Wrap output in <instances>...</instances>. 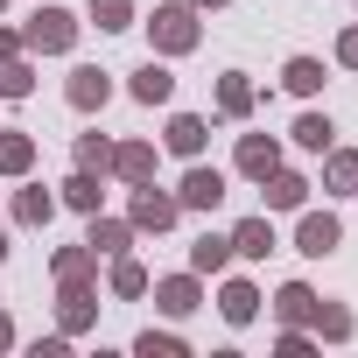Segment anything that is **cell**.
I'll return each mask as SVG.
<instances>
[{
    "label": "cell",
    "instance_id": "7c38bea8",
    "mask_svg": "<svg viewBox=\"0 0 358 358\" xmlns=\"http://www.w3.org/2000/svg\"><path fill=\"white\" fill-rule=\"evenodd\" d=\"M267 169H281V148H274L267 134H246V141H239V176H253V183H260Z\"/></svg>",
    "mask_w": 358,
    "mask_h": 358
},
{
    "label": "cell",
    "instance_id": "d4e9b609",
    "mask_svg": "<svg viewBox=\"0 0 358 358\" xmlns=\"http://www.w3.org/2000/svg\"><path fill=\"white\" fill-rule=\"evenodd\" d=\"M36 92V71L22 57H0V99H29Z\"/></svg>",
    "mask_w": 358,
    "mask_h": 358
},
{
    "label": "cell",
    "instance_id": "30bf717a",
    "mask_svg": "<svg viewBox=\"0 0 358 358\" xmlns=\"http://www.w3.org/2000/svg\"><path fill=\"white\" fill-rule=\"evenodd\" d=\"M204 141H211V127H204L197 113H176V120H169V155H190V162H197Z\"/></svg>",
    "mask_w": 358,
    "mask_h": 358
},
{
    "label": "cell",
    "instance_id": "f546056e",
    "mask_svg": "<svg viewBox=\"0 0 358 358\" xmlns=\"http://www.w3.org/2000/svg\"><path fill=\"white\" fill-rule=\"evenodd\" d=\"M64 204H71V211H99V176H92V169H78L71 183H64Z\"/></svg>",
    "mask_w": 358,
    "mask_h": 358
},
{
    "label": "cell",
    "instance_id": "3957f363",
    "mask_svg": "<svg viewBox=\"0 0 358 358\" xmlns=\"http://www.w3.org/2000/svg\"><path fill=\"white\" fill-rule=\"evenodd\" d=\"M337 239H344V225H337L330 211H302V225H295V253L323 260V253H337Z\"/></svg>",
    "mask_w": 358,
    "mask_h": 358
},
{
    "label": "cell",
    "instance_id": "4316f807",
    "mask_svg": "<svg viewBox=\"0 0 358 358\" xmlns=\"http://www.w3.org/2000/svg\"><path fill=\"white\" fill-rule=\"evenodd\" d=\"M78 169L106 176V169H113V141H106V134H78Z\"/></svg>",
    "mask_w": 358,
    "mask_h": 358
},
{
    "label": "cell",
    "instance_id": "1f68e13d",
    "mask_svg": "<svg viewBox=\"0 0 358 358\" xmlns=\"http://www.w3.org/2000/svg\"><path fill=\"white\" fill-rule=\"evenodd\" d=\"M337 64H351V71H358V29H344V36H337Z\"/></svg>",
    "mask_w": 358,
    "mask_h": 358
},
{
    "label": "cell",
    "instance_id": "4fadbf2b",
    "mask_svg": "<svg viewBox=\"0 0 358 358\" xmlns=\"http://www.w3.org/2000/svg\"><path fill=\"white\" fill-rule=\"evenodd\" d=\"M127 92H134V99H141V106H169V99H176V78H169V71H162V64H141V71H134V85H127Z\"/></svg>",
    "mask_w": 358,
    "mask_h": 358
},
{
    "label": "cell",
    "instance_id": "52a82bcc",
    "mask_svg": "<svg viewBox=\"0 0 358 358\" xmlns=\"http://www.w3.org/2000/svg\"><path fill=\"white\" fill-rule=\"evenodd\" d=\"M260 190H267V211H302V204H309V183H302V176H288V169H267Z\"/></svg>",
    "mask_w": 358,
    "mask_h": 358
},
{
    "label": "cell",
    "instance_id": "44dd1931",
    "mask_svg": "<svg viewBox=\"0 0 358 358\" xmlns=\"http://www.w3.org/2000/svg\"><path fill=\"white\" fill-rule=\"evenodd\" d=\"M281 85L309 99V92H323V64H316V57H288V71H281Z\"/></svg>",
    "mask_w": 358,
    "mask_h": 358
},
{
    "label": "cell",
    "instance_id": "603a6c76",
    "mask_svg": "<svg viewBox=\"0 0 358 358\" xmlns=\"http://www.w3.org/2000/svg\"><path fill=\"white\" fill-rule=\"evenodd\" d=\"M92 260H99L92 246H71V253H57V281H64V288H85V281H92Z\"/></svg>",
    "mask_w": 358,
    "mask_h": 358
},
{
    "label": "cell",
    "instance_id": "ffe728a7",
    "mask_svg": "<svg viewBox=\"0 0 358 358\" xmlns=\"http://www.w3.org/2000/svg\"><path fill=\"white\" fill-rule=\"evenodd\" d=\"M309 323H316V330H323L330 344H344V337H351V309H344V302H323V295H316V309H309Z\"/></svg>",
    "mask_w": 358,
    "mask_h": 358
},
{
    "label": "cell",
    "instance_id": "8d00e7d4",
    "mask_svg": "<svg viewBox=\"0 0 358 358\" xmlns=\"http://www.w3.org/2000/svg\"><path fill=\"white\" fill-rule=\"evenodd\" d=\"M0 253H8V246H0Z\"/></svg>",
    "mask_w": 358,
    "mask_h": 358
},
{
    "label": "cell",
    "instance_id": "4dcf8cb0",
    "mask_svg": "<svg viewBox=\"0 0 358 358\" xmlns=\"http://www.w3.org/2000/svg\"><path fill=\"white\" fill-rule=\"evenodd\" d=\"M134 351H148V358H176V351H183V337H169V330H141Z\"/></svg>",
    "mask_w": 358,
    "mask_h": 358
},
{
    "label": "cell",
    "instance_id": "ba28073f",
    "mask_svg": "<svg viewBox=\"0 0 358 358\" xmlns=\"http://www.w3.org/2000/svg\"><path fill=\"white\" fill-rule=\"evenodd\" d=\"M204 295H197V274H169V281H155V309L162 316H190Z\"/></svg>",
    "mask_w": 358,
    "mask_h": 358
},
{
    "label": "cell",
    "instance_id": "cb8c5ba5",
    "mask_svg": "<svg viewBox=\"0 0 358 358\" xmlns=\"http://www.w3.org/2000/svg\"><path fill=\"white\" fill-rule=\"evenodd\" d=\"M309 309H316V295H309L302 281H288V288L274 295V316H281V323H309Z\"/></svg>",
    "mask_w": 358,
    "mask_h": 358
},
{
    "label": "cell",
    "instance_id": "2e32d148",
    "mask_svg": "<svg viewBox=\"0 0 358 358\" xmlns=\"http://www.w3.org/2000/svg\"><path fill=\"white\" fill-rule=\"evenodd\" d=\"M57 218V197L43 190V183H29L22 197H15V225H50Z\"/></svg>",
    "mask_w": 358,
    "mask_h": 358
},
{
    "label": "cell",
    "instance_id": "d590c367",
    "mask_svg": "<svg viewBox=\"0 0 358 358\" xmlns=\"http://www.w3.org/2000/svg\"><path fill=\"white\" fill-rule=\"evenodd\" d=\"M0 8H8V0H0Z\"/></svg>",
    "mask_w": 358,
    "mask_h": 358
},
{
    "label": "cell",
    "instance_id": "7a4b0ae2",
    "mask_svg": "<svg viewBox=\"0 0 358 358\" xmlns=\"http://www.w3.org/2000/svg\"><path fill=\"white\" fill-rule=\"evenodd\" d=\"M22 43H29V50H43V57H64V50L78 43V22H71L64 8H36V15H29V29H22Z\"/></svg>",
    "mask_w": 358,
    "mask_h": 358
},
{
    "label": "cell",
    "instance_id": "e575fe53",
    "mask_svg": "<svg viewBox=\"0 0 358 358\" xmlns=\"http://www.w3.org/2000/svg\"><path fill=\"white\" fill-rule=\"evenodd\" d=\"M190 8H225V0H190Z\"/></svg>",
    "mask_w": 358,
    "mask_h": 358
},
{
    "label": "cell",
    "instance_id": "9c48e42d",
    "mask_svg": "<svg viewBox=\"0 0 358 358\" xmlns=\"http://www.w3.org/2000/svg\"><path fill=\"white\" fill-rule=\"evenodd\" d=\"M225 239H232L239 260H267V253H274V225H267V218H239Z\"/></svg>",
    "mask_w": 358,
    "mask_h": 358
},
{
    "label": "cell",
    "instance_id": "277c9868",
    "mask_svg": "<svg viewBox=\"0 0 358 358\" xmlns=\"http://www.w3.org/2000/svg\"><path fill=\"white\" fill-rule=\"evenodd\" d=\"M176 204H183V211H218V204H225V176L197 162V169L183 176V190H176Z\"/></svg>",
    "mask_w": 358,
    "mask_h": 358
},
{
    "label": "cell",
    "instance_id": "484cf974",
    "mask_svg": "<svg viewBox=\"0 0 358 358\" xmlns=\"http://www.w3.org/2000/svg\"><path fill=\"white\" fill-rule=\"evenodd\" d=\"M36 162V141L29 134H0V176H22Z\"/></svg>",
    "mask_w": 358,
    "mask_h": 358
},
{
    "label": "cell",
    "instance_id": "8fae6325",
    "mask_svg": "<svg viewBox=\"0 0 358 358\" xmlns=\"http://www.w3.org/2000/svg\"><path fill=\"white\" fill-rule=\"evenodd\" d=\"M323 190H330V197H358V155H351V148H330V162H323Z\"/></svg>",
    "mask_w": 358,
    "mask_h": 358
},
{
    "label": "cell",
    "instance_id": "83f0119b",
    "mask_svg": "<svg viewBox=\"0 0 358 358\" xmlns=\"http://www.w3.org/2000/svg\"><path fill=\"white\" fill-rule=\"evenodd\" d=\"M113 295H148V267L127 260V253H113Z\"/></svg>",
    "mask_w": 358,
    "mask_h": 358
},
{
    "label": "cell",
    "instance_id": "8992f818",
    "mask_svg": "<svg viewBox=\"0 0 358 358\" xmlns=\"http://www.w3.org/2000/svg\"><path fill=\"white\" fill-rule=\"evenodd\" d=\"M64 92H71V106H78V113H99V106L113 99V78H106V71H92V64H78Z\"/></svg>",
    "mask_w": 358,
    "mask_h": 358
},
{
    "label": "cell",
    "instance_id": "d6986e66",
    "mask_svg": "<svg viewBox=\"0 0 358 358\" xmlns=\"http://www.w3.org/2000/svg\"><path fill=\"white\" fill-rule=\"evenodd\" d=\"M127 239H134V225H120V218H92V232H85L92 253H127Z\"/></svg>",
    "mask_w": 358,
    "mask_h": 358
},
{
    "label": "cell",
    "instance_id": "836d02e7",
    "mask_svg": "<svg viewBox=\"0 0 358 358\" xmlns=\"http://www.w3.org/2000/svg\"><path fill=\"white\" fill-rule=\"evenodd\" d=\"M0 57H15V36H8V29H0Z\"/></svg>",
    "mask_w": 358,
    "mask_h": 358
},
{
    "label": "cell",
    "instance_id": "d6a6232c",
    "mask_svg": "<svg viewBox=\"0 0 358 358\" xmlns=\"http://www.w3.org/2000/svg\"><path fill=\"white\" fill-rule=\"evenodd\" d=\"M8 344H15V323H8V316H0V351H8Z\"/></svg>",
    "mask_w": 358,
    "mask_h": 358
},
{
    "label": "cell",
    "instance_id": "5b68a950",
    "mask_svg": "<svg viewBox=\"0 0 358 358\" xmlns=\"http://www.w3.org/2000/svg\"><path fill=\"white\" fill-rule=\"evenodd\" d=\"M176 218H183V204H176V197H162L155 183H148V190L134 197V225H141V232H169Z\"/></svg>",
    "mask_w": 358,
    "mask_h": 358
},
{
    "label": "cell",
    "instance_id": "e0dca14e",
    "mask_svg": "<svg viewBox=\"0 0 358 358\" xmlns=\"http://www.w3.org/2000/svg\"><path fill=\"white\" fill-rule=\"evenodd\" d=\"M225 260H232V239H218V232H204L190 246V274H225Z\"/></svg>",
    "mask_w": 358,
    "mask_h": 358
},
{
    "label": "cell",
    "instance_id": "6da1fadb",
    "mask_svg": "<svg viewBox=\"0 0 358 358\" xmlns=\"http://www.w3.org/2000/svg\"><path fill=\"white\" fill-rule=\"evenodd\" d=\"M148 36H155V50H162V57H183V50H197V8H190V0H169V8H155Z\"/></svg>",
    "mask_w": 358,
    "mask_h": 358
},
{
    "label": "cell",
    "instance_id": "f1b7e54d",
    "mask_svg": "<svg viewBox=\"0 0 358 358\" xmlns=\"http://www.w3.org/2000/svg\"><path fill=\"white\" fill-rule=\"evenodd\" d=\"M92 22H99L106 36H120V29H134V0H92Z\"/></svg>",
    "mask_w": 358,
    "mask_h": 358
},
{
    "label": "cell",
    "instance_id": "ac0fdd59",
    "mask_svg": "<svg viewBox=\"0 0 358 358\" xmlns=\"http://www.w3.org/2000/svg\"><path fill=\"white\" fill-rule=\"evenodd\" d=\"M218 309H225V323H253V309H260V288H253V281H225Z\"/></svg>",
    "mask_w": 358,
    "mask_h": 358
},
{
    "label": "cell",
    "instance_id": "7402d4cb",
    "mask_svg": "<svg viewBox=\"0 0 358 358\" xmlns=\"http://www.w3.org/2000/svg\"><path fill=\"white\" fill-rule=\"evenodd\" d=\"M330 134H337V127H330V113H302V120H295V148H309V155H323V148H330Z\"/></svg>",
    "mask_w": 358,
    "mask_h": 358
},
{
    "label": "cell",
    "instance_id": "9a60e30c",
    "mask_svg": "<svg viewBox=\"0 0 358 358\" xmlns=\"http://www.w3.org/2000/svg\"><path fill=\"white\" fill-rule=\"evenodd\" d=\"M218 113H225V120H246V113H253V85H246V71H225V85H218Z\"/></svg>",
    "mask_w": 358,
    "mask_h": 358
},
{
    "label": "cell",
    "instance_id": "5bb4252c",
    "mask_svg": "<svg viewBox=\"0 0 358 358\" xmlns=\"http://www.w3.org/2000/svg\"><path fill=\"white\" fill-rule=\"evenodd\" d=\"M113 176H127V183H148V176H155V148H148V141L113 148Z\"/></svg>",
    "mask_w": 358,
    "mask_h": 358
}]
</instances>
